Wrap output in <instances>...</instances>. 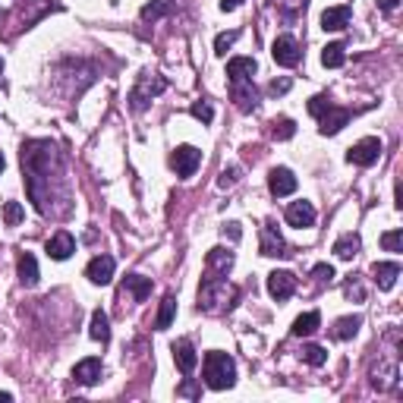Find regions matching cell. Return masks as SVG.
Returning <instances> with one entry per match:
<instances>
[{
  "mask_svg": "<svg viewBox=\"0 0 403 403\" xmlns=\"http://www.w3.org/2000/svg\"><path fill=\"white\" fill-rule=\"evenodd\" d=\"M23 173H26V186L45 180V202H41V215H57L54 202H63L70 208V180L63 171V155L54 142L48 139H35V142L23 145Z\"/></svg>",
  "mask_w": 403,
  "mask_h": 403,
  "instance_id": "cell-1",
  "label": "cell"
},
{
  "mask_svg": "<svg viewBox=\"0 0 403 403\" xmlns=\"http://www.w3.org/2000/svg\"><path fill=\"white\" fill-rule=\"evenodd\" d=\"M240 299V290L233 284H227V277L221 274H208L202 277V287H199V312L208 315H221L227 309H233Z\"/></svg>",
  "mask_w": 403,
  "mask_h": 403,
  "instance_id": "cell-2",
  "label": "cell"
},
{
  "mask_svg": "<svg viewBox=\"0 0 403 403\" xmlns=\"http://www.w3.org/2000/svg\"><path fill=\"white\" fill-rule=\"evenodd\" d=\"M205 385L211 387V391H227V387L237 385V362H233L227 353H221V350H215V353L205 356Z\"/></svg>",
  "mask_w": 403,
  "mask_h": 403,
  "instance_id": "cell-3",
  "label": "cell"
},
{
  "mask_svg": "<svg viewBox=\"0 0 403 403\" xmlns=\"http://www.w3.org/2000/svg\"><path fill=\"white\" fill-rule=\"evenodd\" d=\"M167 89V82L161 76H149V72H145L142 79H139V85L133 92H129V101H133V111H145V107H149V101L155 98V95H161Z\"/></svg>",
  "mask_w": 403,
  "mask_h": 403,
  "instance_id": "cell-4",
  "label": "cell"
},
{
  "mask_svg": "<svg viewBox=\"0 0 403 403\" xmlns=\"http://www.w3.org/2000/svg\"><path fill=\"white\" fill-rule=\"evenodd\" d=\"M378 158H381V139H375V136L359 139L353 149L347 151V161L350 164H356V167H372Z\"/></svg>",
  "mask_w": 403,
  "mask_h": 403,
  "instance_id": "cell-5",
  "label": "cell"
},
{
  "mask_svg": "<svg viewBox=\"0 0 403 403\" xmlns=\"http://www.w3.org/2000/svg\"><path fill=\"white\" fill-rule=\"evenodd\" d=\"M271 57H274L277 67L293 70L299 63V57H303V50H299V41L293 38V35H281V38L271 45Z\"/></svg>",
  "mask_w": 403,
  "mask_h": 403,
  "instance_id": "cell-6",
  "label": "cell"
},
{
  "mask_svg": "<svg viewBox=\"0 0 403 403\" xmlns=\"http://www.w3.org/2000/svg\"><path fill=\"white\" fill-rule=\"evenodd\" d=\"M199 164H202V151L195 149V145H180V149H173L171 167L177 171V177H193Z\"/></svg>",
  "mask_w": 403,
  "mask_h": 403,
  "instance_id": "cell-7",
  "label": "cell"
},
{
  "mask_svg": "<svg viewBox=\"0 0 403 403\" xmlns=\"http://www.w3.org/2000/svg\"><path fill=\"white\" fill-rule=\"evenodd\" d=\"M350 117H353V114H350L347 107H334V104H328L325 111L315 117V120H318V133H321V136H337V133H340V129L350 123Z\"/></svg>",
  "mask_w": 403,
  "mask_h": 403,
  "instance_id": "cell-8",
  "label": "cell"
},
{
  "mask_svg": "<svg viewBox=\"0 0 403 403\" xmlns=\"http://www.w3.org/2000/svg\"><path fill=\"white\" fill-rule=\"evenodd\" d=\"M114 255H95V259L89 262V268H85V277L95 284V287H107V284L114 281Z\"/></svg>",
  "mask_w": 403,
  "mask_h": 403,
  "instance_id": "cell-9",
  "label": "cell"
},
{
  "mask_svg": "<svg viewBox=\"0 0 403 403\" xmlns=\"http://www.w3.org/2000/svg\"><path fill=\"white\" fill-rule=\"evenodd\" d=\"M268 293L277 299V303L290 299L293 293H296V274H293V271H271L268 274Z\"/></svg>",
  "mask_w": 403,
  "mask_h": 403,
  "instance_id": "cell-10",
  "label": "cell"
},
{
  "mask_svg": "<svg viewBox=\"0 0 403 403\" xmlns=\"http://www.w3.org/2000/svg\"><path fill=\"white\" fill-rule=\"evenodd\" d=\"M230 95H233L240 111L249 114L259 107V89L252 85V79H237V82H230Z\"/></svg>",
  "mask_w": 403,
  "mask_h": 403,
  "instance_id": "cell-11",
  "label": "cell"
},
{
  "mask_svg": "<svg viewBox=\"0 0 403 403\" xmlns=\"http://www.w3.org/2000/svg\"><path fill=\"white\" fill-rule=\"evenodd\" d=\"M268 189H271V195H277V199L296 193V177H293L290 167H274V171L268 173Z\"/></svg>",
  "mask_w": 403,
  "mask_h": 403,
  "instance_id": "cell-12",
  "label": "cell"
},
{
  "mask_svg": "<svg viewBox=\"0 0 403 403\" xmlns=\"http://www.w3.org/2000/svg\"><path fill=\"white\" fill-rule=\"evenodd\" d=\"M262 255H268V259H284V255H290L287 243H284L281 230H277L274 224L262 227Z\"/></svg>",
  "mask_w": 403,
  "mask_h": 403,
  "instance_id": "cell-13",
  "label": "cell"
},
{
  "mask_svg": "<svg viewBox=\"0 0 403 403\" xmlns=\"http://www.w3.org/2000/svg\"><path fill=\"white\" fill-rule=\"evenodd\" d=\"M173 362H177V369L183 372V375H193L195 365H199V353H195L193 340L183 337V340L173 343Z\"/></svg>",
  "mask_w": 403,
  "mask_h": 403,
  "instance_id": "cell-14",
  "label": "cell"
},
{
  "mask_svg": "<svg viewBox=\"0 0 403 403\" xmlns=\"http://www.w3.org/2000/svg\"><path fill=\"white\" fill-rule=\"evenodd\" d=\"M72 252H76V240H72L70 230H57L54 237L48 240V255L54 262H67Z\"/></svg>",
  "mask_w": 403,
  "mask_h": 403,
  "instance_id": "cell-15",
  "label": "cell"
},
{
  "mask_svg": "<svg viewBox=\"0 0 403 403\" xmlns=\"http://www.w3.org/2000/svg\"><path fill=\"white\" fill-rule=\"evenodd\" d=\"M287 224L290 227H312L315 224V208H312V202H306V199H299V202H290L287 205Z\"/></svg>",
  "mask_w": 403,
  "mask_h": 403,
  "instance_id": "cell-16",
  "label": "cell"
},
{
  "mask_svg": "<svg viewBox=\"0 0 403 403\" xmlns=\"http://www.w3.org/2000/svg\"><path fill=\"white\" fill-rule=\"evenodd\" d=\"M72 378L79 381V385H85V387H92V385H98L101 381V359H82V362H76V369H72Z\"/></svg>",
  "mask_w": 403,
  "mask_h": 403,
  "instance_id": "cell-17",
  "label": "cell"
},
{
  "mask_svg": "<svg viewBox=\"0 0 403 403\" xmlns=\"http://www.w3.org/2000/svg\"><path fill=\"white\" fill-rule=\"evenodd\" d=\"M350 6H328L325 13H321V28L325 32H340V28L350 26Z\"/></svg>",
  "mask_w": 403,
  "mask_h": 403,
  "instance_id": "cell-18",
  "label": "cell"
},
{
  "mask_svg": "<svg viewBox=\"0 0 403 403\" xmlns=\"http://www.w3.org/2000/svg\"><path fill=\"white\" fill-rule=\"evenodd\" d=\"M205 268H208V274H221V277H227V271L233 268V252H230V249H224V246L211 249L208 259H205Z\"/></svg>",
  "mask_w": 403,
  "mask_h": 403,
  "instance_id": "cell-19",
  "label": "cell"
},
{
  "mask_svg": "<svg viewBox=\"0 0 403 403\" xmlns=\"http://www.w3.org/2000/svg\"><path fill=\"white\" fill-rule=\"evenodd\" d=\"M372 277H375V284L381 290H391L400 277V265L397 262H375L372 265Z\"/></svg>",
  "mask_w": 403,
  "mask_h": 403,
  "instance_id": "cell-20",
  "label": "cell"
},
{
  "mask_svg": "<svg viewBox=\"0 0 403 403\" xmlns=\"http://www.w3.org/2000/svg\"><path fill=\"white\" fill-rule=\"evenodd\" d=\"M255 70H259L255 57H233V60H227V79H230V82H237V79H252Z\"/></svg>",
  "mask_w": 403,
  "mask_h": 403,
  "instance_id": "cell-21",
  "label": "cell"
},
{
  "mask_svg": "<svg viewBox=\"0 0 403 403\" xmlns=\"http://www.w3.org/2000/svg\"><path fill=\"white\" fill-rule=\"evenodd\" d=\"M89 334H92V340H98V343H107V340H111V318H107L104 309H95V312H92Z\"/></svg>",
  "mask_w": 403,
  "mask_h": 403,
  "instance_id": "cell-22",
  "label": "cell"
},
{
  "mask_svg": "<svg viewBox=\"0 0 403 403\" xmlns=\"http://www.w3.org/2000/svg\"><path fill=\"white\" fill-rule=\"evenodd\" d=\"M120 293H129L136 303H142V299L151 293V281H149V277H142V274H129L127 281H123V290Z\"/></svg>",
  "mask_w": 403,
  "mask_h": 403,
  "instance_id": "cell-23",
  "label": "cell"
},
{
  "mask_svg": "<svg viewBox=\"0 0 403 403\" xmlns=\"http://www.w3.org/2000/svg\"><path fill=\"white\" fill-rule=\"evenodd\" d=\"M343 60H347V45H343V41H331V45L321 48V63H325L328 70L343 67Z\"/></svg>",
  "mask_w": 403,
  "mask_h": 403,
  "instance_id": "cell-24",
  "label": "cell"
},
{
  "mask_svg": "<svg viewBox=\"0 0 403 403\" xmlns=\"http://www.w3.org/2000/svg\"><path fill=\"white\" fill-rule=\"evenodd\" d=\"M318 325H321V315H318V312H303L296 321H293L290 334H293V337H309V334L318 331Z\"/></svg>",
  "mask_w": 403,
  "mask_h": 403,
  "instance_id": "cell-25",
  "label": "cell"
},
{
  "mask_svg": "<svg viewBox=\"0 0 403 403\" xmlns=\"http://www.w3.org/2000/svg\"><path fill=\"white\" fill-rule=\"evenodd\" d=\"M173 315H177V296H173V293H167V296L161 299V309H158V318H155L158 331H167V328L173 325Z\"/></svg>",
  "mask_w": 403,
  "mask_h": 403,
  "instance_id": "cell-26",
  "label": "cell"
},
{
  "mask_svg": "<svg viewBox=\"0 0 403 403\" xmlns=\"http://www.w3.org/2000/svg\"><path fill=\"white\" fill-rule=\"evenodd\" d=\"M19 281L26 284V287H35L38 284V262H35V255L32 252H23L19 255Z\"/></svg>",
  "mask_w": 403,
  "mask_h": 403,
  "instance_id": "cell-27",
  "label": "cell"
},
{
  "mask_svg": "<svg viewBox=\"0 0 403 403\" xmlns=\"http://www.w3.org/2000/svg\"><path fill=\"white\" fill-rule=\"evenodd\" d=\"M359 233H343L340 240L334 243V255L337 259H343V262H350V259H356V252H359Z\"/></svg>",
  "mask_w": 403,
  "mask_h": 403,
  "instance_id": "cell-28",
  "label": "cell"
},
{
  "mask_svg": "<svg viewBox=\"0 0 403 403\" xmlns=\"http://www.w3.org/2000/svg\"><path fill=\"white\" fill-rule=\"evenodd\" d=\"M359 328H362V318L359 315H347V318H337L334 321V337L337 340H350V337H356L359 334Z\"/></svg>",
  "mask_w": 403,
  "mask_h": 403,
  "instance_id": "cell-29",
  "label": "cell"
},
{
  "mask_svg": "<svg viewBox=\"0 0 403 403\" xmlns=\"http://www.w3.org/2000/svg\"><path fill=\"white\" fill-rule=\"evenodd\" d=\"M173 4H177V0H151V4L142 6L139 16H142V23H158L161 16H167V13L173 10Z\"/></svg>",
  "mask_w": 403,
  "mask_h": 403,
  "instance_id": "cell-30",
  "label": "cell"
},
{
  "mask_svg": "<svg viewBox=\"0 0 403 403\" xmlns=\"http://www.w3.org/2000/svg\"><path fill=\"white\" fill-rule=\"evenodd\" d=\"M394 378H397V365L394 362H381L372 369V385H375L378 391H387V387L394 385Z\"/></svg>",
  "mask_w": 403,
  "mask_h": 403,
  "instance_id": "cell-31",
  "label": "cell"
},
{
  "mask_svg": "<svg viewBox=\"0 0 403 403\" xmlns=\"http://www.w3.org/2000/svg\"><path fill=\"white\" fill-rule=\"evenodd\" d=\"M296 136V123L290 120V117H277V120H271V139H277V142H287V139Z\"/></svg>",
  "mask_w": 403,
  "mask_h": 403,
  "instance_id": "cell-32",
  "label": "cell"
},
{
  "mask_svg": "<svg viewBox=\"0 0 403 403\" xmlns=\"http://www.w3.org/2000/svg\"><path fill=\"white\" fill-rule=\"evenodd\" d=\"M303 359L309 365H325L328 362V353H325V347H318V343H306V347H303Z\"/></svg>",
  "mask_w": 403,
  "mask_h": 403,
  "instance_id": "cell-33",
  "label": "cell"
},
{
  "mask_svg": "<svg viewBox=\"0 0 403 403\" xmlns=\"http://www.w3.org/2000/svg\"><path fill=\"white\" fill-rule=\"evenodd\" d=\"M381 246H385L387 252H400V249H403V230H387V233H381Z\"/></svg>",
  "mask_w": 403,
  "mask_h": 403,
  "instance_id": "cell-34",
  "label": "cell"
},
{
  "mask_svg": "<svg viewBox=\"0 0 403 403\" xmlns=\"http://www.w3.org/2000/svg\"><path fill=\"white\" fill-rule=\"evenodd\" d=\"M23 215H26V211H23V205H19V202H6L4 205V221L10 227H16L19 221H23Z\"/></svg>",
  "mask_w": 403,
  "mask_h": 403,
  "instance_id": "cell-35",
  "label": "cell"
},
{
  "mask_svg": "<svg viewBox=\"0 0 403 403\" xmlns=\"http://www.w3.org/2000/svg\"><path fill=\"white\" fill-rule=\"evenodd\" d=\"M240 38V32H221V35H217V38H215V54H227V50H230L233 48V41H237Z\"/></svg>",
  "mask_w": 403,
  "mask_h": 403,
  "instance_id": "cell-36",
  "label": "cell"
},
{
  "mask_svg": "<svg viewBox=\"0 0 403 403\" xmlns=\"http://www.w3.org/2000/svg\"><path fill=\"white\" fill-rule=\"evenodd\" d=\"M193 117H195V120H202V123H211V120H215V107H211L208 101H195Z\"/></svg>",
  "mask_w": 403,
  "mask_h": 403,
  "instance_id": "cell-37",
  "label": "cell"
},
{
  "mask_svg": "<svg viewBox=\"0 0 403 403\" xmlns=\"http://www.w3.org/2000/svg\"><path fill=\"white\" fill-rule=\"evenodd\" d=\"M237 183H240V167H224L221 177H217V186L230 189V186H237Z\"/></svg>",
  "mask_w": 403,
  "mask_h": 403,
  "instance_id": "cell-38",
  "label": "cell"
},
{
  "mask_svg": "<svg viewBox=\"0 0 403 403\" xmlns=\"http://www.w3.org/2000/svg\"><path fill=\"white\" fill-rule=\"evenodd\" d=\"M312 277H315L318 284H331V281H334V268L328 265V262H318V265L312 268Z\"/></svg>",
  "mask_w": 403,
  "mask_h": 403,
  "instance_id": "cell-39",
  "label": "cell"
},
{
  "mask_svg": "<svg viewBox=\"0 0 403 403\" xmlns=\"http://www.w3.org/2000/svg\"><path fill=\"white\" fill-rule=\"evenodd\" d=\"M328 104H331V98H328V95H312V98H309V114H312V117H318Z\"/></svg>",
  "mask_w": 403,
  "mask_h": 403,
  "instance_id": "cell-40",
  "label": "cell"
},
{
  "mask_svg": "<svg viewBox=\"0 0 403 403\" xmlns=\"http://www.w3.org/2000/svg\"><path fill=\"white\" fill-rule=\"evenodd\" d=\"M343 293H347V299H356V303H362L365 299V290H362V284L359 281H350L347 287H343Z\"/></svg>",
  "mask_w": 403,
  "mask_h": 403,
  "instance_id": "cell-41",
  "label": "cell"
},
{
  "mask_svg": "<svg viewBox=\"0 0 403 403\" xmlns=\"http://www.w3.org/2000/svg\"><path fill=\"white\" fill-rule=\"evenodd\" d=\"M303 4H306V0H274V6H281L287 16H293V13L303 10Z\"/></svg>",
  "mask_w": 403,
  "mask_h": 403,
  "instance_id": "cell-42",
  "label": "cell"
},
{
  "mask_svg": "<svg viewBox=\"0 0 403 403\" xmlns=\"http://www.w3.org/2000/svg\"><path fill=\"white\" fill-rule=\"evenodd\" d=\"M221 230H224V237H230V240H233V243H237V240H243V230H240V224H237V221H227Z\"/></svg>",
  "mask_w": 403,
  "mask_h": 403,
  "instance_id": "cell-43",
  "label": "cell"
},
{
  "mask_svg": "<svg viewBox=\"0 0 403 403\" xmlns=\"http://www.w3.org/2000/svg\"><path fill=\"white\" fill-rule=\"evenodd\" d=\"M290 85H293L290 79H274V82L268 85V92H271V95H287V92H290Z\"/></svg>",
  "mask_w": 403,
  "mask_h": 403,
  "instance_id": "cell-44",
  "label": "cell"
},
{
  "mask_svg": "<svg viewBox=\"0 0 403 403\" xmlns=\"http://www.w3.org/2000/svg\"><path fill=\"white\" fill-rule=\"evenodd\" d=\"M400 6V0H378V10L381 13H394Z\"/></svg>",
  "mask_w": 403,
  "mask_h": 403,
  "instance_id": "cell-45",
  "label": "cell"
},
{
  "mask_svg": "<svg viewBox=\"0 0 403 403\" xmlns=\"http://www.w3.org/2000/svg\"><path fill=\"white\" fill-rule=\"evenodd\" d=\"M240 4H243V0H221V10H224V13H233Z\"/></svg>",
  "mask_w": 403,
  "mask_h": 403,
  "instance_id": "cell-46",
  "label": "cell"
},
{
  "mask_svg": "<svg viewBox=\"0 0 403 403\" xmlns=\"http://www.w3.org/2000/svg\"><path fill=\"white\" fill-rule=\"evenodd\" d=\"M180 394H186V397H195V394H199V391H195L193 385H183V387H180Z\"/></svg>",
  "mask_w": 403,
  "mask_h": 403,
  "instance_id": "cell-47",
  "label": "cell"
},
{
  "mask_svg": "<svg viewBox=\"0 0 403 403\" xmlns=\"http://www.w3.org/2000/svg\"><path fill=\"white\" fill-rule=\"evenodd\" d=\"M13 400V394H6V391H0V403H10Z\"/></svg>",
  "mask_w": 403,
  "mask_h": 403,
  "instance_id": "cell-48",
  "label": "cell"
},
{
  "mask_svg": "<svg viewBox=\"0 0 403 403\" xmlns=\"http://www.w3.org/2000/svg\"><path fill=\"white\" fill-rule=\"evenodd\" d=\"M4 167H6V158H4V151H0V171H4Z\"/></svg>",
  "mask_w": 403,
  "mask_h": 403,
  "instance_id": "cell-49",
  "label": "cell"
},
{
  "mask_svg": "<svg viewBox=\"0 0 403 403\" xmlns=\"http://www.w3.org/2000/svg\"><path fill=\"white\" fill-rule=\"evenodd\" d=\"M0 72H4V60H0Z\"/></svg>",
  "mask_w": 403,
  "mask_h": 403,
  "instance_id": "cell-50",
  "label": "cell"
},
{
  "mask_svg": "<svg viewBox=\"0 0 403 403\" xmlns=\"http://www.w3.org/2000/svg\"><path fill=\"white\" fill-rule=\"evenodd\" d=\"M0 19H4V10H0Z\"/></svg>",
  "mask_w": 403,
  "mask_h": 403,
  "instance_id": "cell-51",
  "label": "cell"
}]
</instances>
